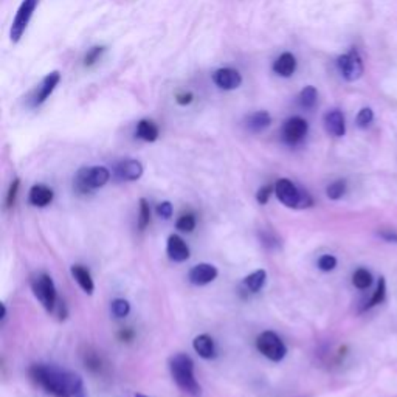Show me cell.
Returning <instances> with one entry per match:
<instances>
[{
	"label": "cell",
	"instance_id": "6da1fadb",
	"mask_svg": "<svg viewBox=\"0 0 397 397\" xmlns=\"http://www.w3.org/2000/svg\"><path fill=\"white\" fill-rule=\"evenodd\" d=\"M28 374L37 386L53 397H78L83 393L81 376L73 371L62 369L56 365H31Z\"/></svg>",
	"mask_w": 397,
	"mask_h": 397
},
{
	"label": "cell",
	"instance_id": "7a4b0ae2",
	"mask_svg": "<svg viewBox=\"0 0 397 397\" xmlns=\"http://www.w3.org/2000/svg\"><path fill=\"white\" fill-rule=\"evenodd\" d=\"M169 371L176 385L190 397H200L202 388L194 376V362L190 355L176 354L169 359Z\"/></svg>",
	"mask_w": 397,
	"mask_h": 397
},
{
	"label": "cell",
	"instance_id": "3957f363",
	"mask_svg": "<svg viewBox=\"0 0 397 397\" xmlns=\"http://www.w3.org/2000/svg\"><path fill=\"white\" fill-rule=\"evenodd\" d=\"M275 194L278 200L289 208L301 209L314 205V199L305 190L298 188L289 178H279L275 183Z\"/></svg>",
	"mask_w": 397,
	"mask_h": 397
},
{
	"label": "cell",
	"instance_id": "277c9868",
	"mask_svg": "<svg viewBox=\"0 0 397 397\" xmlns=\"http://www.w3.org/2000/svg\"><path fill=\"white\" fill-rule=\"evenodd\" d=\"M111 178V173L104 166L81 168L75 176V188L80 193H92L103 186Z\"/></svg>",
	"mask_w": 397,
	"mask_h": 397
},
{
	"label": "cell",
	"instance_id": "5b68a950",
	"mask_svg": "<svg viewBox=\"0 0 397 397\" xmlns=\"http://www.w3.org/2000/svg\"><path fill=\"white\" fill-rule=\"evenodd\" d=\"M31 291H33L35 297L41 303L47 312H53L54 306L58 303V293L56 286H54L53 279L47 274H36L30 279Z\"/></svg>",
	"mask_w": 397,
	"mask_h": 397
},
{
	"label": "cell",
	"instance_id": "8992f818",
	"mask_svg": "<svg viewBox=\"0 0 397 397\" xmlns=\"http://www.w3.org/2000/svg\"><path fill=\"white\" fill-rule=\"evenodd\" d=\"M256 348H258V351L264 357H267V359L271 362H281L287 354V349L286 345L283 343V340L279 338L278 334L271 331L262 332L261 336L256 338Z\"/></svg>",
	"mask_w": 397,
	"mask_h": 397
},
{
	"label": "cell",
	"instance_id": "52a82bcc",
	"mask_svg": "<svg viewBox=\"0 0 397 397\" xmlns=\"http://www.w3.org/2000/svg\"><path fill=\"white\" fill-rule=\"evenodd\" d=\"M37 5H39V0H22L19 10L14 16L11 30H10V37L14 44L19 42L23 33H25V30L28 27L31 18H33V13L36 11Z\"/></svg>",
	"mask_w": 397,
	"mask_h": 397
},
{
	"label": "cell",
	"instance_id": "ba28073f",
	"mask_svg": "<svg viewBox=\"0 0 397 397\" xmlns=\"http://www.w3.org/2000/svg\"><path fill=\"white\" fill-rule=\"evenodd\" d=\"M337 67L346 81H357L363 75V61L355 50L341 54L337 59Z\"/></svg>",
	"mask_w": 397,
	"mask_h": 397
},
{
	"label": "cell",
	"instance_id": "9c48e42d",
	"mask_svg": "<svg viewBox=\"0 0 397 397\" xmlns=\"http://www.w3.org/2000/svg\"><path fill=\"white\" fill-rule=\"evenodd\" d=\"M307 130H309V124L305 118H301V116H292V118H289L283 124L281 129L283 142L292 146L298 145L307 135Z\"/></svg>",
	"mask_w": 397,
	"mask_h": 397
},
{
	"label": "cell",
	"instance_id": "30bf717a",
	"mask_svg": "<svg viewBox=\"0 0 397 397\" xmlns=\"http://www.w3.org/2000/svg\"><path fill=\"white\" fill-rule=\"evenodd\" d=\"M59 81H61V73L58 72V70H54V72H50L49 75H45L41 85H39L37 90H36V95L33 97V101H31V106L37 107V106L44 104L45 101L50 98L53 90L56 89V85L59 84Z\"/></svg>",
	"mask_w": 397,
	"mask_h": 397
},
{
	"label": "cell",
	"instance_id": "8fae6325",
	"mask_svg": "<svg viewBox=\"0 0 397 397\" xmlns=\"http://www.w3.org/2000/svg\"><path fill=\"white\" fill-rule=\"evenodd\" d=\"M213 81L219 89L224 90H235L240 84H243V76L235 68L225 67L216 70L213 75Z\"/></svg>",
	"mask_w": 397,
	"mask_h": 397
},
{
	"label": "cell",
	"instance_id": "7c38bea8",
	"mask_svg": "<svg viewBox=\"0 0 397 397\" xmlns=\"http://www.w3.org/2000/svg\"><path fill=\"white\" fill-rule=\"evenodd\" d=\"M217 275H219V271H217L213 264L204 262V264H197V266H194L190 270L188 279L194 286H207L209 283H213Z\"/></svg>",
	"mask_w": 397,
	"mask_h": 397
},
{
	"label": "cell",
	"instance_id": "4fadbf2b",
	"mask_svg": "<svg viewBox=\"0 0 397 397\" xmlns=\"http://www.w3.org/2000/svg\"><path fill=\"white\" fill-rule=\"evenodd\" d=\"M143 176V165L138 160H123L115 166V177L118 181L135 182Z\"/></svg>",
	"mask_w": 397,
	"mask_h": 397
},
{
	"label": "cell",
	"instance_id": "5bb4252c",
	"mask_svg": "<svg viewBox=\"0 0 397 397\" xmlns=\"http://www.w3.org/2000/svg\"><path fill=\"white\" fill-rule=\"evenodd\" d=\"M324 128L332 137H343L346 134L345 115L338 109H332L324 115Z\"/></svg>",
	"mask_w": 397,
	"mask_h": 397
},
{
	"label": "cell",
	"instance_id": "9a60e30c",
	"mask_svg": "<svg viewBox=\"0 0 397 397\" xmlns=\"http://www.w3.org/2000/svg\"><path fill=\"white\" fill-rule=\"evenodd\" d=\"M166 252L169 258L174 262H183L186 259H190V247L186 245V243L181 236L177 235H171L168 238Z\"/></svg>",
	"mask_w": 397,
	"mask_h": 397
},
{
	"label": "cell",
	"instance_id": "2e32d148",
	"mask_svg": "<svg viewBox=\"0 0 397 397\" xmlns=\"http://www.w3.org/2000/svg\"><path fill=\"white\" fill-rule=\"evenodd\" d=\"M53 190L49 188V186H45V185H35L33 188L30 190V194H28V202L33 207H37V208H44L47 205H50L51 202H53Z\"/></svg>",
	"mask_w": 397,
	"mask_h": 397
},
{
	"label": "cell",
	"instance_id": "e0dca14e",
	"mask_svg": "<svg viewBox=\"0 0 397 397\" xmlns=\"http://www.w3.org/2000/svg\"><path fill=\"white\" fill-rule=\"evenodd\" d=\"M193 348H194V351H196L202 359H205V360L214 359L217 354L214 340L209 336H207V334H202V336H197L196 338H194Z\"/></svg>",
	"mask_w": 397,
	"mask_h": 397
},
{
	"label": "cell",
	"instance_id": "ac0fdd59",
	"mask_svg": "<svg viewBox=\"0 0 397 397\" xmlns=\"http://www.w3.org/2000/svg\"><path fill=\"white\" fill-rule=\"evenodd\" d=\"M297 70V59L292 53H283L274 62V72L281 78H291Z\"/></svg>",
	"mask_w": 397,
	"mask_h": 397
},
{
	"label": "cell",
	"instance_id": "d6986e66",
	"mask_svg": "<svg viewBox=\"0 0 397 397\" xmlns=\"http://www.w3.org/2000/svg\"><path fill=\"white\" fill-rule=\"evenodd\" d=\"M72 276L75 278V281L80 284L81 289L87 295H92L93 291H95V284H93L90 271L85 269L84 266H80V264L72 266Z\"/></svg>",
	"mask_w": 397,
	"mask_h": 397
},
{
	"label": "cell",
	"instance_id": "ffe728a7",
	"mask_svg": "<svg viewBox=\"0 0 397 397\" xmlns=\"http://www.w3.org/2000/svg\"><path fill=\"white\" fill-rule=\"evenodd\" d=\"M247 129L250 132H255V134H258V132L266 130L270 124H271V116L269 112L266 111H259V112H255L247 118Z\"/></svg>",
	"mask_w": 397,
	"mask_h": 397
},
{
	"label": "cell",
	"instance_id": "44dd1931",
	"mask_svg": "<svg viewBox=\"0 0 397 397\" xmlns=\"http://www.w3.org/2000/svg\"><path fill=\"white\" fill-rule=\"evenodd\" d=\"M135 135H137V138L143 140V142L152 143L159 138V128L155 126V123L151 120H142L137 124Z\"/></svg>",
	"mask_w": 397,
	"mask_h": 397
},
{
	"label": "cell",
	"instance_id": "7402d4cb",
	"mask_svg": "<svg viewBox=\"0 0 397 397\" xmlns=\"http://www.w3.org/2000/svg\"><path fill=\"white\" fill-rule=\"evenodd\" d=\"M266 283H267V271L262 269L253 271V274H250L244 279V286L253 293H258L262 287L266 286Z\"/></svg>",
	"mask_w": 397,
	"mask_h": 397
},
{
	"label": "cell",
	"instance_id": "603a6c76",
	"mask_svg": "<svg viewBox=\"0 0 397 397\" xmlns=\"http://www.w3.org/2000/svg\"><path fill=\"white\" fill-rule=\"evenodd\" d=\"M317 99H318V92L312 85H307L301 90L300 93V98H298V103L303 109H306V111H310V109H314L317 104Z\"/></svg>",
	"mask_w": 397,
	"mask_h": 397
},
{
	"label": "cell",
	"instance_id": "cb8c5ba5",
	"mask_svg": "<svg viewBox=\"0 0 397 397\" xmlns=\"http://www.w3.org/2000/svg\"><path fill=\"white\" fill-rule=\"evenodd\" d=\"M385 298H386V281H385L384 276H380L376 291H374V293H372V297L368 301V305L365 306V310L371 309V307H376L379 305H382V303L385 301Z\"/></svg>",
	"mask_w": 397,
	"mask_h": 397
},
{
	"label": "cell",
	"instance_id": "d4e9b609",
	"mask_svg": "<svg viewBox=\"0 0 397 397\" xmlns=\"http://www.w3.org/2000/svg\"><path fill=\"white\" fill-rule=\"evenodd\" d=\"M353 284L360 291L368 289V287L372 284L371 271L367 269H357L353 275Z\"/></svg>",
	"mask_w": 397,
	"mask_h": 397
},
{
	"label": "cell",
	"instance_id": "484cf974",
	"mask_svg": "<svg viewBox=\"0 0 397 397\" xmlns=\"http://www.w3.org/2000/svg\"><path fill=\"white\" fill-rule=\"evenodd\" d=\"M346 193V182L345 181H336L332 182L328 188H326V196L331 200H338L345 196Z\"/></svg>",
	"mask_w": 397,
	"mask_h": 397
},
{
	"label": "cell",
	"instance_id": "4316f807",
	"mask_svg": "<svg viewBox=\"0 0 397 397\" xmlns=\"http://www.w3.org/2000/svg\"><path fill=\"white\" fill-rule=\"evenodd\" d=\"M151 222V208L146 199H140V213H138V228L145 230Z\"/></svg>",
	"mask_w": 397,
	"mask_h": 397
},
{
	"label": "cell",
	"instance_id": "83f0119b",
	"mask_svg": "<svg viewBox=\"0 0 397 397\" xmlns=\"http://www.w3.org/2000/svg\"><path fill=\"white\" fill-rule=\"evenodd\" d=\"M111 309H112V315L115 318H124V317H128L130 312V305L128 300L116 298L112 301Z\"/></svg>",
	"mask_w": 397,
	"mask_h": 397
},
{
	"label": "cell",
	"instance_id": "f1b7e54d",
	"mask_svg": "<svg viewBox=\"0 0 397 397\" xmlns=\"http://www.w3.org/2000/svg\"><path fill=\"white\" fill-rule=\"evenodd\" d=\"M176 228L183 233H191L194 228H196V217L193 214L181 216L178 217V221L176 222Z\"/></svg>",
	"mask_w": 397,
	"mask_h": 397
},
{
	"label": "cell",
	"instance_id": "f546056e",
	"mask_svg": "<svg viewBox=\"0 0 397 397\" xmlns=\"http://www.w3.org/2000/svg\"><path fill=\"white\" fill-rule=\"evenodd\" d=\"M372 120H374V112H372V109L363 107L362 111L357 114L355 123H357V126H359L360 129H367L369 124L372 123Z\"/></svg>",
	"mask_w": 397,
	"mask_h": 397
},
{
	"label": "cell",
	"instance_id": "4dcf8cb0",
	"mask_svg": "<svg viewBox=\"0 0 397 397\" xmlns=\"http://www.w3.org/2000/svg\"><path fill=\"white\" fill-rule=\"evenodd\" d=\"M104 47H101V45H97V47H92L90 50H87V53H85V56H84V66L85 67H92L95 62H98V59L103 56V53H104Z\"/></svg>",
	"mask_w": 397,
	"mask_h": 397
},
{
	"label": "cell",
	"instance_id": "1f68e13d",
	"mask_svg": "<svg viewBox=\"0 0 397 397\" xmlns=\"http://www.w3.org/2000/svg\"><path fill=\"white\" fill-rule=\"evenodd\" d=\"M337 264L338 261L334 255H323L320 256V259H318V269L322 271H332L337 267Z\"/></svg>",
	"mask_w": 397,
	"mask_h": 397
},
{
	"label": "cell",
	"instance_id": "d6a6232c",
	"mask_svg": "<svg viewBox=\"0 0 397 397\" xmlns=\"http://www.w3.org/2000/svg\"><path fill=\"white\" fill-rule=\"evenodd\" d=\"M19 178H14L13 183L10 185V190H8V194H6V207L8 208H11L14 205V202H16V197H18V191H19Z\"/></svg>",
	"mask_w": 397,
	"mask_h": 397
},
{
	"label": "cell",
	"instance_id": "836d02e7",
	"mask_svg": "<svg viewBox=\"0 0 397 397\" xmlns=\"http://www.w3.org/2000/svg\"><path fill=\"white\" fill-rule=\"evenodd\" d=\"M275 191V186L274 185H266V186H262V188L258 191V194H256V199H258V202L261 205H266L270 196H271V193Z\"/></svg>",
	"mask_w": 397,
	"mask_h": 397
},
{
	"label": "cell",
	"instance_id": "e575fe53",
	"mask_svg": "<svg viewBox=\"0 0 397 397\" xmlns=\"http://www.w3.org/2000/svg\"><path fill=\"white\" fill-rule=\"evenodd\" d=\"M262 244L271 248V250H275V248H278L279 245H281V243H279V239L275 238V235H271V233H262Z\"/></svg>",
	"mask_w": 397,
	"mask_h": 397
},
{
	"label": "cell",
	"instance_id": "d590c367",
	"mask_svg": "<svg viewBox=\"0 0 397 397\" xmlns=\"http://www.w3.org/2000/svg\"><path fill=\"white\" fill-rule=\"evenodd\" d=\"M157 214L163 217V219H169L173 216V205H171V202H161V204H159Z\"/></svg>",
	"mask_w": 397,
	"mask_h": 397
},
{
	"label": "cell",
	"instance_id": "8d00e7d4",
	"mask_svg": "<svg viewBox=\"0 0 397 397\" xmlns=\"http://www.w3.org/2000/svg\"><path fill=\"white\" fill-rule=\"evenodd\" d=\"M193 99H194V95H193L191 92H178L177 95H176L177 104H181V106H188V104H191Z\"/></svg>",
	"mask_w": 397,
	"mask_h": 397
},
{
	"label": "cell",
	"instance_id": "74e56055",
	"mask_svg": "<svg viewBox=\"0 0 397 397\" xmlns=\"http://www.w3.org/2000/svg\"><path fill=\"white\" fill-rule=\"evenodd\" d=\"M379 238H382L385 243L397 244V231L396 230H379Z\"/></svg>",
	"mask_w": 397,
	"mask_h": 397
},
{
	"label": "cell",
	"instance_id": "f35d334b",
	"mask_svg": "<svg viewBox=\"0 0 397 397\" xmlns=\"http://www.w3.org/2000/svg\"><path fill=\"white\" fill-rule=\"evenodd\" d=\"M85 365H87L90 369L98 371L101 368V360L95 354H87V357H85Z\"/></svg>",
	"mask_w": 397,
	"mask_h": 397
},
{
	"label": "cell",
	"instance_id": "ab89813d",
	"mask_svg": "<svg viewBox=\"0 0 397 397\" xmlns=\"http://www.w3.org/2000/svg\"><path fill=\"white\" fill-rule=\"evenodd\" d=\"M120 337H121L123 340L128 341V340H130V337H132V332H130V331H123Z\"/></svg>",
	"mask_w": 397,
	"mask_h": 397
},
{
	"label": "cell",
	"instance_id": "60d3db41",
	"mask_svg": "<svg viewBox=\"0 0 397 397\" xmlns=\"http://www.w3.org/2000/svg\"><path fill=\"white\" fill-rule=\"evenodd\" d=\"M5 317H6V307L5 305H2V322L5 320Z\"/></svg>",
	"mask_w": 397,
	"mask_h": 397
},
{
	"label": "cell",
	"instance_id": "b9f144b4",
	"mask_svg": "<svg viewBox=\"0 0 397 397\" xmlns=\"http://www.w3.org/2000/svg\"><path fill=\"white\" fill-rule=\"evenodd\" d=\"M135 397H147V396H145V394H135Z\"/></svg>",
	"mask_w": 397,
	"mask_h": 397
}]
</instances>
